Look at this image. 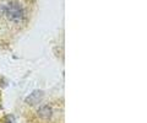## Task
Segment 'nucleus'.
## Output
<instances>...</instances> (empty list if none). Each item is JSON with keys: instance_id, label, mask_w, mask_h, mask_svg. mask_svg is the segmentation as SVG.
<instances>
[{"instance_id": "obj_1", "label": "nucleus", "mask_w": 147, "mask_h": 123, "mask_svg": "<svg viewBox=\"0 0 147 123\" xmlns=\"http://www.w3.org/2000/svg\"><path fill=\"white\" fill-rule=\"evenodd\" d=\"M36 0H0V44L13 42L28 27Z\"/></svg>"}, {"instance_id": "obj_2", "label": "nucleus", "mask_w": 147, "mask_h": 123, "mask_svg": "<svg viewBox=\"0 0 147 123\" xmlns=\"http://www.w3.org/2000/svg\"><path fill=\"white\" fill-rule=\"evenodd\" d=\"M38 117L43 120H50L53 117V107L50 105H44L38 110Z\"/></svg>"}]
</instances>
